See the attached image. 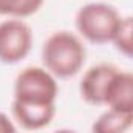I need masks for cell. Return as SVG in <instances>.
<instances>
[{"instance_id": "9", "label": "cell", "mask_w": 133, "mask_h": 133, "mask_svg": "<svg viewBox=\"0 0 133 133\" xmlns=\"http://www.w3.org/2000/svg\"><path fill=\"white\" fill-rule=\"evenodd\" d=\"M131 33H133V21H131L130 16H125V17L121 19L117 31L114 33V38L111 41L114 44V47L117 49V52L122 53L127 58L131 56V49H133Z\"/></svg>"}, {"instance_id": "3", "label": "cell", "mask_w": 133, "mask_h": 133, "mask_svg": "<svg viewBox=\"0 0 133 133\" xmlns=\"http://www.w3.org/2000/svg\"><path fill=\"white\" fill-rule=\"evenodd\" d=\"M121 19L122 16L114 6L102 2H92L83 5L77 11L75 28L80 38L91 44L102 45L113 41Z\"/></svg>"}, {"instance_id": "10", "label": "cell", "mask_w": 133, "mask_h": 133, "mask_svg": "<svg viewBox=\"0 0 133 133\" xmlns=\"http://www.w3.org/2000/svg\"><path fill=\"white\" fill-rule=\"evenodd\" d=\"M14 131L16 125L13 124V121L5 113H0V133H14Z\"/></svg>"}, {"instance_id": "2", "label": "cell", "mask_w": 133, "mask_h": 133, "mask_svg": "<svg viewBox=\"0 0 133 133\" xmlns=\"http://www.w3.org/2000/svg\"><path fill=\"white\" fill-rule=\"evenodd\" d=\"M42 68L56 80L75 77L86 61V47L78 35L59 30L52 33L42 44Z\"/></svg>"}, {"instance_id": "6", "label": "cell", "mask_w": 133, "mask_h": 133, "mask_svg": "<svg viewBox=\"0 0 133 133\" xmlns=\"http://www.w3.org/2000/svg\"><path fill=\"white\" fill-rule=\"evenodd\" d=\"M103 105L114 111L133 113V75L128 71H121L114 74L105 94Z\"/></svg>"}, {"instance_id": "4", "label": "cell", "mask_w": 133, "mask_h": 133, "mask_svg": "<svg viewBox=\"0 0 133 133\" xmlns=\"http://www.w3.org/2000/svg\"><path fill=\"white\" fill-rule=\"evenodd\" d=\"M33 45V31L24 19L8 17L0 22V63L16 64L27 58Z\"/></svg>"}, {"instance_id": "8", "label": "cell", "mask_w": 133, "mask_h": 133, "mask_svg": "<svg viewBox=\"0 0 133 133\" xmlns=\"http://www.w3.org/2000/svg\"><path fill=\"white\" fill-rule=\"evenodd\" d=\"M44 0H0V16L27 19L36 14Z\"/></svg>"}, {"instance_id": "7", "label": "cell", "mask_w": 133, "mask_h": 133, "mask_svg": "<svg viewBox=\"0 0 133 133\" xmlns=\"http://www.w3.org/2000/svg\"><path fill=\"white\" fill-rule=\"evenodd\" d=\"M133 124V113L107 110L92 124V131L97 133H124Z\"/></svg>"}, {"instance_id": "5", "label": "cell", "mask_w": 133, "mask_h": 133, "mask_svg": "<svg viewBox=\"0 0 133 133\" xmlns=\"http://www.w3.org/2000/svg\"><path fill=\"white\" fill-rule=\"evenodd\" d=\"M117 69L119 68H116L114 64L99 63L91 66L88 71H85L80 80V88H78L82 99L89 105L102 107L110 82L117 72Z\"/></svg>"}, {"instance_id": "1", "label": "cell", "mask_w": 133, "mask_h": 133, "mask_svg": "<svg viewBox=\"0 0 133 133\" xmlns=\"http://www.w3.org/2000/svg\"><path fill=\"white\" fill-rule=\"evenodd\" d=\"M56 78L44 68L28 66L14 80L11 111L25 130H41L52 124L56 114Z\"/></svg>"}]
</instances>
